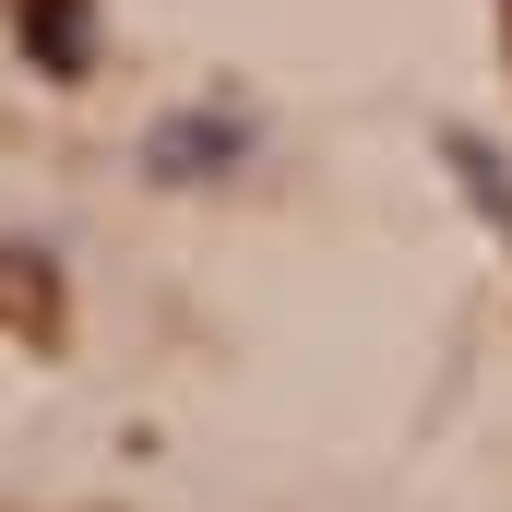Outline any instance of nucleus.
I'll list each match as a JSON object with an SVG mask.
<instances>
[{
  "label": "nucleus",
  "mask_w": 512,
  "mask_h": 512,
  "mask_svg": "<svg viewBox=\"0 0 512 512\" xmlns=\"http://www.w3.org/2000/svg\"><path fill=\"white\" fill-rule=\"evenodd\" d=\"M251 155V108H179V120L143 131V167L155 179H227Z\"/></svg>",
  "instance_id": "nucleus-1"
},
{
  "label": "nucleus",
  "mask_w": 512,
  "mask_h": 512,
  "mask_svg": "<svg viewBox=\"0 0 512 512\" xmlns=\"http://www.w3.org/2000/svg\"><path fill=\"white\" fill-rule=\"evenodd\" d=\"M12 24H24V60L48 84H84L96 72V0H12Z\"/></svg>",
  "instance_id": "nucleus-2"
},
{
  "label": "nucleus",
  "mask_w": 512,
  "mask_h": 512,
  "mask_svg": "<svg viewBox=\"0 0 512 512\" xmlns=\"http://www.w3.org/2000/svg\"><path fill=\"white\" fill-rule=\"evenodd\" d=\"M441 155H453V179H465V203H477V215H489V227L512 239V167L489 155V143H477V131H441Z\"/></svg>",
  "instance_id": "nucleus-3"
},
{
  "label": "nucleus",
  "mask_w": 512,
  "mask_h": 512,
  "mask_svg": "<svg viewBox=\"0 0 512 512\" xmlns=\"http://www.w3.org/2000/svg\"><path fill=\"white\" fill-rule=\"evenodd\" d=\"M501 36H512V0H501Z\"/></svg>",
  "instance_id": "nucleus-4"
}]
</instances>
